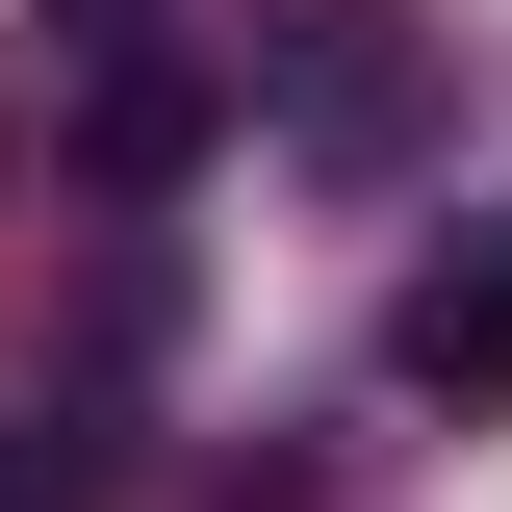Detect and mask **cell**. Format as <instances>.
<instances>
[{"instance_id":"obj_1","label":"cell","mask_w":512,"mask_h":512,"mask_svg":"<svg viewBox=\"0 0 512 512\" xmlns=\"http://www.w3.org/2000/svg\"><path fill=\"white\" fill-rule=\"evenodd\" d=\"M384 384H436V410H512V205H461L410 256V308H384Z\"/></svg>"},{"instance_id":"obj_2","label":"cell","mask_w":512,"mask_h":512,"mask_svg":"<svg viewBox=\"0 0 512 512\" xmlns=\"http://www.w3.org/2000/svg\"><path fill=\"white\" fill-rule=\"evenodd\" d=\"M282 154H410V0H308V52H282Z\"/></svg>"},{"instance_id":"obj_3","label":"cell","mask_w":512,"mask_h":512,"mask_svg":"<svg viewBox=\"0 0 512 512\" xmlns=\"http://www.w3.org/2000/svg\"><path fill=\"white\" fill-rule=\"evenodd\" d=\"M0 512H103V436L77 410H0Z\"/></svg>"}]
</instances>
